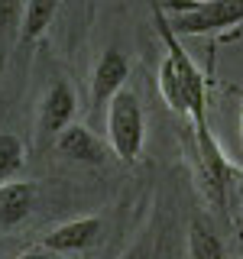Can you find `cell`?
<instances>
[{"label": "cell", "mask_w": 243, "mask_h": 259, "mask_svg": "<svg viewBox=\"0 0 243 259\" xmlns=\"http://www.w3.org/2000/svg\"><path fill=\"white\" fill-rule=\"evenodd\" d=\"M152 20H156V32L166 46V59L159 65V94L175 113L191 120V126L208 123V78L198 65L191 62V55L185 52L182 36L172 29L162 4H152Z\"/></svg>", "instance_id": "1"}, {"label": "cell", "mask_w": 243, "mask_h": 259, "mask_svg": "<svg viewBox=\"0 0 243 259\" xmlns=\"http://www.w3.org/2000/svg\"><path fill=\"white\" fill-rule=\"evenodd\" d=\"M162 10L178 36H208L243 23V0H166Z\"/></svg>", "instance_id": "2"}, {"label": "cell", "mask_w": 243, "mask_h": 259, "mask_svg": "<svg viewBox=\"0 0 243 259\" xmlns=\"http://www.w3.org/2000/svg\"><path fill=\"white\" fill-rule=\"evenodd\" d=\"M191 133H194V159H198V178H201V188H205V198L211 201V207H227L233 191V178H237L240 168L224 156V149L211 136L208 123L191 126Z\"/></svg>", "instance_id": "3"}, {"label": "cell", "mask_w": 243, "mask_h": 259, "mask_svg": "<svg viewBox=\"0 0 243 259\" xmlns=\"http://www.w3.org/2000/svg\"><path fill=\"white\" fill-rule=\"evenodd\" d=\"M107 140L117 159L124 162L140 159L143 140H146V117L140 107V97L127 91V88L107 104Z\"/></svg>", "instance_id": "4"}, {"label": "cell", "mask_w": 243, "mask_h": 259, "mask_svg": "<svg viewBox=\"0 0 243 259\" xmlns=\"http://www.w3.org/2000/svg\"><path fill=\"white\" fill-rule=\"evenodd\" d=\"M75 113H78L75 88L68 81H52L46 97H43V104H39V133L46 140H55L65 126L75 123Z\"/></svg>", "instance_id": "5"}, {"label": "cell", "mask_w": 243, "mask_h": 259, "mask_svg": "<svg viewBox=\"0 0 243 259\" xmlns=\"http://www.w3.org/2000/svg\"><path fill=\"white\" fill-rule=\"evenodd\" d=\"M101 230H104L101 217H75V221H65L59 227H52V230L39 240V249L55 253V256L59 253H81V249L94 246L97 237H101Z\"/></svg>", "instance_id": "6"}, {"label": "cell", "mask_w": 243, "mask_h": 259, "mask_svg": "<svg viewBox=\"0 0 243 259\" xmlns=\"http://www.w3.org/2000/svg\"><path fill=\"white\" fill-rule=\"evenodd\" d=\"M130 78V62L120 49H107V52L97 59L94 75H91V104L94 107H107V104L124 91Z\"/></svg>", "instance_id": "7"}, {"label": "cell", "mask_w": 243, "mask_h": 259, "mask_svg": "<svg viewBox=\"0 0 243 259\" xmlns=\"http://www.w3.org/2000/svg\"><path fill=\"white\" fill-rule=\"evenodd\" d=\"M55 152L62 159H71V162H85V165H101L107 159V146L94 136V130H88L85 123H71L65 126L59 136L52 140Z\"/></svg>", "instance_id": "8"}, {"label": "cell", "mask_w": 243, "mask_h": 259, "mask_svg": "<svg viewBox=\"0 0 243 259\" xmlns=\"http://www.w3.org/2000/svg\"><path fill=\"white\" fill-rule=\"evenodd\" d=\"M36 207V182H23L10 178L0 182V230H13L20 227Z\"/></svg>", "instance_id": "9"}, {"label": "cell", "mask_w": 243, "mask_h": 259, "mask_svg": "<svg viewBox=\"0 0 243 259\" xmlns=\"http://www.w3.org/2000/svg\"><path fill=\"white\" fill-rule=\"evenodd\" d=\"M55 13H59V0H26L23 4V16H20V42L32 46L52 26Z\"/></svg>", "instance_id": "10"}, {"label": "cell", "mask_w": 243, "mask_h": 259, "mask_svg": "<svg viewBox=\"0 0 243 259\" xmlns=\"http://www.w3.org/2000/svg\"><path fill=\"white\" fill-rule=\"evenodd\" d=\"M188 259H227L221 237L198 217L188 227Z\"/></svg>", "instance_id": "11"}, {"label": "cell", "mask_w": 243, "mask_h": 259, "mask_svg": "<svg viewBox=\"0 0 243 259\" xmlns=\"http://www.w3.org/2000/svg\"><path fill=\"white\" fill-rule=\"evenodd\" d=\"M26 165V146L16 133L0 130V182L16 178V172Z\"/></svg>", "instance_id": "12"}, {"label": "cell", "mask_w": 243, "mask_h": 259, "mask_svg": "<svg viewBox=\"0 0 243 259\" xmlns=\"http://www.w3.org/2000/svg\"><path fill=\"white\" fill-rule=\"evenodd\" d=\"M23 4L26 0H0V26H13L23 16Z\"/></svg>", "instance_id": "13"}, {"label": "cell", "mask_w": 243, "mask_h": 259, "mask_svg": "<svg viewBox=\"0 0 243 259\" xmlns=\"http://www.w3.org/2000/svg\"><path fill=\"white\" fill-rule=\"evenodd\" d=\"M230 198L237 201V233L243 237V172H237V178H233V191Z\"/></svg>", "instance_id": "14"}, {"label": "cell", "mask_w": 243, "mask_h": 259, "mask_svg": "<svg viewBox=\"0 0 243 259\" xmlns=\"http://www.w3.org/2000/svg\"><path fill=\"white\" fill-rule=\"evenodd\" d=\"M16 259H49V256H46V249H29V253H23Z\"/></svg>", "instance_id": "15"}, {"label": "cell", "mask_w": 243, "mask_h": 259, "mask_svg": "<svg viewBox=\"0 0 243 259\" xmlns=\"http://www.w3.org/2000/svg\"><path fill=\"white\" fill-rule=\"evenodd\" d=\"M240 136H243V104H240Z\"/></svg>", "instance_id": "16"}, {"label": "cell", "mask_w": 243, "mask_h": 259, "mask_svg": "<svg viewBox=\"0 0 243 259\" xmlns=\"http://www.w3.org/2000/svg\"><path fill=\"white\" fill-rule=\"evenodd\" d=\"M0 71H4V55H0Z\"/></svg>", "instance_id": "17"}, {"label": "cell", "mask_w": 243, "mask_h": 259, "mask_svg": "<svg viewBox=\"0 0 243 259\" xmlns=\"http://www.w3.org/2000/svg\"><path fill=\"white\" fill-rule=\"evenodd\" d=\"M130 259H143V256H130Z\"/></svg>", "instance_id": "18"}, {"label": "cell", "mask_w": 243, "mask_h": 259, "mask_svg": "<svg viewBox=\"0 0 243 259\" xmlns=\"http://www.w3.org/2000/svg\"><path fill=\"white\" fill-rule=\"evenodd\" d=\"M237 259H243V256H237Z\"/></svg>", "instance_id": "19"}, {"label": "cell", "mask_w": 243, "mask_h": 259, "mask_svg": "<svg viewBox=\"0 0 243 259\" xmlns=\"http://www.w3.org/2000/svg\"><path fill=\"white\" fill-rule=\"evenodd\" d=\"M49 259H52V256H49Z\"/></svg>", "instance_id": "20"}]
</instances>
